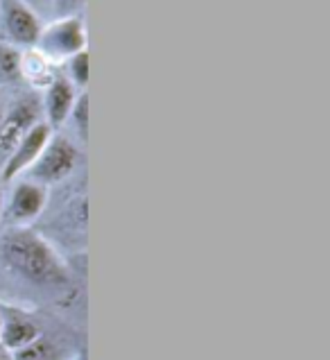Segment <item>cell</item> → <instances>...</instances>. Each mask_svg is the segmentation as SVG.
I'll use <instances>...</instances> for the list:
<instances>
[{
    "instance_id": "obj_1",
    "label": "cell",
    "mask_w": 330,
    "mask_h": 360,
    "mask_svg": "<svg viewBox=\"0 0 330 360\" xmlns=\"http://www.w3.org/2000/svg\"><path fill=\"white\" fill-rule=\"evenodd\" d=\"M0 261L9 272L34 285H59L68 279L57 250L29 227H7L0 236Z\"/></svg>"
},
{
    "instance_id": "obj_2",
    "label": "cell",
    "mask_w": 330,
    "mask_h": 360,
    "mask_svg": "<svg viewBox=\"0 0 330 360\" xmlns=\"http://www.w3.org/2000/svg\"><path fill=\"white\" fill-rule=\"evenodd\" d=\"M84 148H79L75 141H70L66 134L53 131L46 148L41 150L39 159L23 174L25 179L37 181L48 191L53 186H61L68 179H73L77 170L84 166ZM20 179V177H18Z\"/></svg>"
},
{
    "instance_id": "obj_3",
    "label": "cell",
    "mask_w": 330,
    "mask_h": 360,
    "mask_svg": "<svg viewBox=\"0 0 330 360\" xmlns=\"http://www.w3.org/2000/svg\"><path fill=\"white\" fill-rule=\"evenodd\" d=\"M34 48L57 66H61L73 55L81 53V50H88L86 14L57 16L46 20Z\"/></svg>"
},
{
    "instance_id": "obj_4",
    "label": "cell",
    "mask_w": 330,
    "mask_h": 360,
    "mask_svg": "<svg viewBox=\"0 0 330 360\" xmlns=\"http://www.w3.org/2000/svg\"><path fill=\"white\" fill-rule=\"evenodd\" d=\"M41 120L44 116H41V100L37 91L23 89L20 94L7 96L5 116L0 122V168L16 148V143Z\"/></svg>"
},
{
    "instance_id": "obj_5",
    "label": "cell",
    "mask_w": 330,
    "mask_h": 360,
    "mask_svg": "<svg viewBox=\"0 0 330 360\" xmlns=\"http://www.w3.org/2000/svg\"><path fill=\"white\" fill-rule=\"evenodd\" d=\"M9 191L3 193V207L0 215L7 227H32L48 209L50 191L37 181L25 177L7 184Z\"/></svg>"
},
{
    "instance_id": "obj_6",
    "label": "cell",
    "mask_w": 330,
    "mask_h": 360,
    "mask_svg": "<svg viewBox=\"0 0 330 360\" xmlns=\"http://www.w3.org/2000/svg\"><path fill=\"white\" fill-rule=\"evenodd\" d=\"M46 20L20 0H0V39L20 50L34 48Z\"/></svg>"
},
{
    "instance_id": "obj_7",
    "label": "cell",
    "mask_w": 330,
    "mask_h": 360,
    "mask_svg": "<svg viewBox=\"0 0 330 360\" xmlns=\"http://www.w3.org/2000/svg\"><path fill=\"white\" fill-rule=\"evenodd\" d=\"M50 136H53V129H50L44 120L37 122V125L16 143V148L3 163V168H0V181L9 184L18 177H23V174L29 170V166L39 159V154L46 148Z\"/></svg>"
},
{
    "instance_id": "obj_8",
    "label": "cell",
    "mask_w": 330,
    "mask_h": 360,
    "mask_svg": "<svg viewBox=\"0 0 330 360\" xmlns=\"http://www.w3.org/2000/svg\"><path fill=\"white\" fill-rule=\"evenodd\" d=\"M79 94H81V91H77L73 84H70V82L61 75V70L46 89L39 91L41 116H44V122L50 129H53V131L61 129V125L66 122L70 109H73Z\"/></svg>"
},
{
    "instance_id": "obj_9",
    "label": "cell",
    "mask_w": 330,
    "mask_h": 360,
    "mask_svg": "<svg viewBox=\"0 0 330 360\" xmlns=\"http://www.w3.org/2000/svg\"><path fill=\"white\" fill-rule=\"evenodd\" d=\"M0 313H3L0 347L7 349L9 354H14V352H18V349L27 347L29 342H34L37 338L44 333L34 317H29L27 313L18 311V308L5 306V308H0Z\"/></svg>"
},
{
    "instance_id": "obj_10",
    "label": "cell",
    "mask_w": 330,
    "mask_h": 360,
    "mask_svg": "<svg viewBox=\"0 0 330 360\" xmlns=\"http://www.w3.org/2000/svg\"><path fill=\"white\" fill-rule=\"evenodd\" d=\"M59 73V66L53 64L48 57H44L37 48H25L23 57H20V75H23V84L29 91L46 89L50 82Z\"/></svg>"
},
{
    "instance_id": "obj_11",
    "label": "cell",
    "mask_w": 330,
    "mask_h": 360,
    "mask_svg": "<svg viewBox=\"0 0 330 360\" xmlns=\"http://www.w3.org/2000/svg\"><path fill=\"white\" fill-rule=\"evenodd\" d=\"M20 57L23 50L0 39V96H14L25 89L20 75Z\"/></svg>"
},
{
    "instance_id": "obj_12",
    "label": "cell",
    "mask_w": 330,
    "mask_h": 360,
    "mask_svg": "<svg viewBox=\"0 0 330 360\" xmlns=\"http://www.w3.org/2000/svg\"><path fill=\"white\" fill-rule=\"evenodd\" d=\"M61 134H66L70 141H75L79 148L88 146V131H91V100H88V91H81L77 96L73 109L66 118V122L59 129Z\"/></svg>"
},
{
    "instance_id": "obj_13",
    "label": "cell",
    "mask_w": 330,
    "mask_h": 360,
    "mask_svg": "<svg viewBox=\"0 0 330 360\" xmlns=\"http://www.w3.org/2000/svg\"><path fill=\"white\" fill-rule=\"evenodd\" d=\"M64 352H61V347L50 340V338L46 333H41L34 342H29L27 347L18 349V352H14V360H70V358H64L61 356Z\"/></svg>"
},
{
    "instance_id": "obj_14",
    "label": "cell",
    "mask_w": 330,
    "mask_h": 360,
    "mask_svg": "<svg viewBox=\"0 0 330 360\" xmlns=\"http://www.w3.org/2000/svg\"><path fill=\"white\" fill-rule=\"evenodd\" d=\"M88 61H91L88 59V50H81V53L73 55L59 66L61 75H64L77 91H88V77H91V64H88Z\"/></svg>"
},
{
    "instance_id": "obj_15",
    "label": "cell",
    "mask_w": 330,
    "mask_h": 360,
    "mask_svg": "<svg viewBox=\"0 0 330 360\" xmlns=\"http://www.w3.org/2000/svg\"><path fill=\"white\" fill-rule=\"evenodd\" d=\"M84 9H86V0H55V18L84 14Z\"/></svg>"
},
{
    "instance_id": "obj_16",
    "label": "cell",
    "mask_w": 330,
    "mask_h": 360,
    "mask_svg": "<svg viewBox=\"0 0 330 360\" xmlns=\"http://www.w3.org/2000/svg\"><path fill=\"white\" fill-rule=\"evenodd\" d=\"M20 3H25L34 14H39L41 20L55 18V0H20Z\"/></svg>"
},
{
    "instance_id": "obj_17",
    "label": "cell",
    "mask_w": 330,
    "mask_h": 360,
    "mask_svg": "<svg viewBox=\"0 0 330 360\" xmlns=\"http://www.w3.org/2000/svg\"><path fill=\"white\" fill-rule=\"evenodd\" d=\"M5 107H7V98L0 96V122H3V116H5Z\"/></svg>"
},
{
    "instance_id": "obj_18",
    "label": "cell",
    "mask_w": 330,
    "mask_h": 360,
    "mask_svg": "<svg viewBox=\"0 0 330 360\" xmlns=\"http://www.w3.org/2000/svg\"><path fill=\"white\" fill-rule=\"evenodd\" d=\"M0 360H14V356L7 352V349H3L0 347Z\"/></svg>"
},
{
    "instance_id": "obj_19",
    "label": "cell",
    "mask_w": 330,
    "mask_h": 360,
    "mask_svg": "<svg viewBox=\"0 0 330 360\" xmlns=\"http://www.w3.org/2000/svg\"><path fill=\"white\" fill-rule=\"evenodd\" d=\"M70 360H88V358H86V352H75Z\"/></svg>"
},
{
    "instance_id": "obj_20",
    "label": "cell",
    "mask_w": 330,
    "mask_h": 360,
    "mask_svg": "<svg viewBox=\"0 0 330 360\" xmlns=\"http://www.w3.org/2000/svg\"><path fill=\"white\" fill-rule=\"evenodd\" d=\"M0 331H3V313H0Z\"/></svg>"
},
{
    "instance_id": "obj_21",
    "label": "cell",
    "mask_w": 330,
    "mask_h": 360,
    "mask_svg": "<svg viewBox=\"0 0 330 360\" xmlns=\"http://www.w3.org/2000/svg\"><path fill=\"white\" fill-rule=\"evenodd\" d=\"M0 207H3V191H0Z\"/></svg>"
}]
</instances>
